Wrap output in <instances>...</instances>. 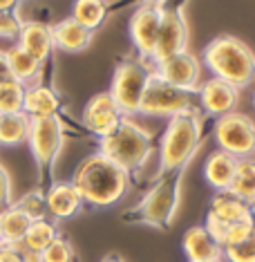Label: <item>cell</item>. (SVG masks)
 Wrapping results in <instances>:
<instances>
[{"label": "cell", "mask_w": 255, "mask_h": 262, "mask_svg": "<svg viewBox=\"0 0 255 262\" xmlns=\"http://www.w3.org/2000/svg\"><path fill=\"white\" fill-rule=\"evenodd\" d=\"M226 193H230L233 198L242 200L244 204H255V155L253 157H242L237 159L233 180Z\"/></svg>", "instance_id": "obj_22"}, {"label": "cell", "mask_w": 255, "mask_h": 262, "mask_svg": "<svg viewBox=\"0 0 255 262\" xmlns=\"http://www.w3.org/2000/svg\"><path fill=\"white\" fill-rule=\"evenodd\" d=\"M161 14H164V5L141 3L130 16V27H128L130 40H132L134 50L139 52L141 61H152V56H155Z\"/></svg>", "instance_id": "obj_10"}, {"label": "cell", "mask_w": 255, "mask_h": 262, "mask_svg": "<svg viewBox=\"0 0 255 262\" xmlns=\"http://www.w3.org/2000/svg\"><path fill=\"white\" fill-rule=\"evenodd\" d=\"M58 108H61V99H58V94L50 85H27L22 112L29 119L56 117Z\"/></svg>", "instance_id": "obj_20"}, {"label": "cell", "mask_w": 255, "mask_h": 262, "mask_svg": "<svg viewBox=\"0 0 255 262\" xmlns=\"http://www.w3.org/2000/svg\"><path fill=\"white\" fill-rule=\"evenodd\" d=\"M204 65L213 72L215 79L230 83L233 88L251 85L255 79V54L244 40L230 34L213 38L204 50Z\"/></svg>", "instance_id": "obj_2"}, {"label": "cell", "mask_w": 255, "mask_h": 262, "mask_svg": "<svg viewBox=\"0 0 255 262\" xmlns=\"http://www.w3.org/2000/svg\"><path fill=\"white\" fill-rule=\"evenodd\" d=\"M188 45V25L183 18L181 9L164 7L161 25H159V38L155 47V56L152 63H159L168 56H175L179 52H186Z\"/></svg>", "instance_id": "obj_14"}, {"label": "cell", "mask_w": 255, "mask_h": 262, "mask_svg": "<svg viewBox=\"0 0 255 262\" xmlns=\"http://www.w3.org/2000/svg\"><path fill=\"white\" fill-rule=\"evenodd\" d=\"M222 251L228 262H255V233L237 244L224 247Z\"/></svg>", "instance_id": "obj_30"}, {"label": "cell", "mask_w": 255, "mask_h": 262, "mask_svg": "<svg viewBox=\"0 0 255 262\" xmlns=\"http://www.w3.org/2000/svg\"><path fill=\"white\" fill-rule=\"evenodd\" d=\"M5 56H7L11 79L20 81L22 85H29V83L40 74V68H43V65L29 54V52L22 50L20 45H11L9 50H5Z\"/></svg>", "instance_id": "obj_23"}, {"label": "cell", "mask_w": 255, "mask_h": 262, "mask_svg": "<svg viewBox=\"0 0 255 262\" xmlns=\"http://www.w3.org/2000/svg\"><path fill=\"white\" fill-rule=\"evenodd\" d=\"M29 126L32 119L25 112H16V115H0V146L14 148L27 141Z\"/></svg>", "instance_id": "obj_24"}, {"label": "cell", "mask_w": 255, "mask_h": 262, "mask_svg": "<svg viewBox=\"0 0 255 262\" xmlns=\"http://www.w3.org/2000/svg\"><path fill=\"white\" fill-rule=\"evenodd\" d=\"M47 213L54 220H69L81 211L83 198L72 182H54L45 193Z\"/></svg>", "instance_id": "obj_17"}, {"label": "cell", "mask_w": 255, "mask_h": 262, "mask_svg": "<svg viewBox=\"0 0 255 262\" xmlns=\"http://www.w3.org/2000/svg\"><path fill=\"white\" fill-rule=\"evenodd\" d=\"M150 79V70L144 61H134V58H126L114 68L112 74V85H110V97L114 99L119 110L123 117L139 115L141 97H144L146 83Z\"/></svg>", "instance_id": "obj_6"}, {"label": "cell", "mask_w": 255, "mask_h": 262, "mask_svg": "<svg viewBox=\"0 0 255 262\" xmlns=\"http://www.w3.org/2000/svg\"><path fill=\"white\" fill-rule=\"evenodd\" d=\"M155 74H159L164 81L170 85L179 88V90L193 92L199 88V76H201V61L191 52H179L175 56H168L164 61L155 63Z\"/></svg>", "instance_id": "obj_13"}, {"label": "cell", "mask_w": 255, "mask_h": 262, "mask_svg": "<svg viewBox=\"0 0 255 262\" xmlns=\"http://www.w3.org/2000/svg\"><path fill=\"white\" fill-rule=\"evenodd\" d=\"M72 18L85 29H99L108 18V3L105 0H74Z\"/></svg>", "instance_id": "obj_26"}, {"label": "cell", "mask_w": 255, "mask_h": 262, "mask_svg": "<svg viewBox=\"0 0 255 262\" xmlns=\"http://www.w3.org/2000/svg\"><path fill=\"white\" fill-rule=\"evenodd\" d=\"M56 237H58L56 224L45 217V220H36V222L29 224V229H27V233H25V237H22L20 244L27 249V251L43 253Z\"/></svg>", "instance_id": "obj_27"}, {"label": "cell", "mask_w": 255, "mask_h": 262, "mask_svg": "<svg viewBox=\"0 0 255 262\" xmlns=\"http://www.w3.org/2000/svg\"><path fill=\"white\" fill-rule=\"evenodd\" d=\"M20 0H0V9H16Z\"/></svg>", "instance_id": "obj_36"}, {"label": "cell", "mask_w": 255, "mask_h": 262, "mask_svg": "<svg viewBox=\"0 0 255 262\" xmlns=\"http://www.w3.org/2000/svg\"><path fill=\"white\" fill-rule=\"evenodd\" d=\"M246 220H255L251 206L244 204L242 200L233 198L230 193H217L211 202L204 226L215 240H219L228 226H233L237 222H246Z\"/></svg>", "instance_id": "obj_12"}, {"label": "cell", "mask_w": 255, "mask_h": 262, "mask_svg": "<svg viewBox=\"0 0 255 262\" xmlns=\"http://www.w3.org/2000/svg\"><path fill=\"white\" fill-rule=\"evenodd\" d=\"M72 258H74L72 244L61 235H58L43 253H40V260L43 262H72Z\"/></svg>", "instance_id": "obj_32"}, {"label": "cell", "mask_w": 255, "mask_h": 262, "mask_svg": "<svg viewBox=\"0 0 255 262\" xmlns=\"http://www.w3.org/2000/svg\"><path fill=\"white\" fill-rule=\"evenodd\" d=\"M27 144L40 168H47V166L54 164L65 144L63 123L58 119V115L45 117V119H32Z\"/></svg>", "instance_id": "obj_9"}, {"label": "cell", "mask_w": 255, "mask_h": 262, "mask_svg": "<svg viewBox=\"0 0 255 262\" xmlns=\"http://www.w3.org/2000/svg\"><path fill=\"white\" fill-rule=\"evenodd\" d=\"M197 92H199L201 108L211 117L228 115V112H233L237 108V101H240V90L226 81L215 79V76L204 81V85H199Z\"/></svg>", "instance_id": "obj_15"}, {"label": "cell", "mask_w": 255, "mask_h": 262, "mask_svg": "<svg viewBox=\"0 0 255 262\" xmlns=\"http://www.w3.org/2000/svg\"><path fill=\"white\" fill-rule=\"evenodd\" d=\"M237 166V157L224 152V150H215L206 157L204 164V180L208 182V186H213L217 193H226L233 180V172Z\"/></svg>", "instance_id": "obj_21"}, {"label": "cell", "mask_w": 255, "mask_h": 262, "mask_svg": "<svg viewBox=\"0 0 255 262\" xmlns=\"http://www.w3.org/2000/svg\"><path fill=\"white\" fill-rule=\"evenodd\" d=\"M253 105H255V94H253Z\"/></svg>", "instance_id": "obj_39"}, {"label": "cell", "mask_w": 255, "mask_h": 262, "mask_svg": "<svg viewBox=\"0 0 255 262\" xmlns=\"http://www.w3.org/2000/svg\"><path fill=\"white\" fill-rule=\"evenodd\" d=\"M94 32L79 25L72 16L69 18L58 20L56 25H52V38H54V47L67 54H79V52L87 50L92 43Z\"/></svg>", "instance_id": "obj_19"}, {"label": "cell", "mask_w": 255, "mask_h": 262, "mask_svg": "<svg viewBox=\"0 0 255 262\" xmlns=\"http://www.w3.org/2000/svg\"><path fill=\"white\" fill-rule=\"evenodd\" d=\"M141 3H150V5H164V0H141Z\"/></svg>", "instance_id": "obj_38"}, {"label": "cell", "mask_w": 255, "mask_h": 262, "mask_svg": "<svg viewBox=\"0 0 255 262\" xmlns=\"http://www.w3.org/2000/svg\"><path fill=\"white\" fill-rule=\"evenodd\" d=\"M22 20L16 9H0V38L5 40H18L22 29Z\"/></svg>", "instance_id": "obj_31"}, {"label": "cell", "mask_w": 255, "mask_h": 262, "mask_svg": "<svg viewBox=\"0 0 255 262\" xmlns=\"http://www.w3.org/2000/svg\"><path fill=\"white\" fill-rule=\"evenodd\" d=\"M11 72H9V65H7V56H5V50H0V83L9 81Z\"/></svg>", "instance_id": "obj_35"}, {"label": "cell", "mask_w": 255, "mask_h": 262, "mask_svg": "<svg viewBox=\"0 0 255 262\" xmlns=\"http://www.w3.org/2000/svg\"><path fill=\"white\" fill-rule=\"evenodd\" d=\"M0 242H3V235H0Z\"/></svg>", "instance_id": "obj_40"}, {"label": "cell", "mask_w": 255, "mask_h": 262, "mask_svg": "<svg viewBox=\"0 0 255 262\" xmlns=\"http://www.w3.org/2000/svg\"><path fill=\"white\" fill-rule=\"evenodd\" d=\"M193 99L191 92L179 90V88L170 85L168 81H164L159 74L150 72V79L146 83L144 97H141L139 112L150 117H177L193 112Z\"/></svg>", "instance_id": "obj_7"}, {"label": "cell", "mask_w": 255, "mask_h": 262, "mask_svg": "<svg viewBox=\"0 0 255 262\" xmlns=\"http://www.w3.org/2000/svg\"><path fill=\"white\" fill-rule=\"evenodd\" d=\"M99 152L132 172L141 168L152 152V135L130 117H123L121 126L105 139L99 141Z\"/></svg>", "instance_id": "obj_4"}, {"label": "cell", "mask_w": 255, "mask_h": 262, "mask_svg": "<svg viewBox=\"0 0 255 262\" xmlns=\"http://www.w3.org/2000/svg\"><path fill=\"white\" fill-rule=\"evenodd\" d=\"M0 262H25V249H22V244L0 242Z\"/></svg>", "instance_id": "obj_34"}, {"label": "cell", "mask_w": 255, "mask_h": 262, "mask_svg": "<svg viewBox=\"0 0 255 262\" xmlns=\"http://www.w3.org/2000/svg\"><path fill=\"white\" fill-rule=\"evenodd\" d=\"M72 184L81 193L83 204H90L94 208H110L126 198L130 188V172L105 155L94 152L76 166Z\"/></svg>", "instance_id": "obj_1"}, {"label": "cell", "mask_w": 255, "mask_h": 262, "mask_svg": "<svg viewBox=\"0 0 255 262\" xmlns=\"http://www.w3.org/2000/svg\"><path fill=\"white\" fill-rule=\"evenodd\" d=\"M219 150L233 155V157H253L255 155V121L244 112H228L217 117L213 128Z\"/></svg>", "instance_id": "obj_8"}, {"label": "cell", "mask_w": 255, "mask_h": 262, "mask_svg": "<svg viewBox=\"0 0 255 262\" xmlns=\"http://www.w3.org/2000/svg\"><path fill=\"white\" fill-rule=\"evenodd\" d=\"M101 262H126V260H123L121 255H117V253H110V255H105Z\"/></svg>", "instance_id": "obj_37"}, {"label": "cell", "mask_w": 255, "mask_h": 262, "mask_svg": "<svg viewBox=\"0 0 255 262\" xmlns=\"http://www.w3.org/2000/svg\"><path fill=\"white\" fill-rule=\"evenodd\" d=\"M11 193H14V188H11V175L7 172V168L0 164V211H5L7 206L14 204Z\"/></svg>", "instance_id": "obj_33"}, {"label": "cell", "mask_w": 255, "mask_h": 262, "mask_svg": "<svg viewBox=\"0 0 255 262\" xmlns=\"http://www.w3.org/2000/svg\"><path fill=\"white\" fill-rule=\"evenodd\" d=\"M16 45H20L25 52H29L36 61L43 65L54 52V38H52V25H45L40 20H25L18 34Z\"/></svg>", "instance_id": "obj_18"}, {"label": "cell", "mask_w": 255, "mask_h": 262, "mask_svg": "<svg viewBox=\"0 0 255 262\" xmlns=\"http://www.w3.org/2000/svg\"><path fill=\"white\" fill-rule=\"evenodd\" d=\"M121 121H123V112L119 110V105L110 97V92L94 94L85 103V108H83V126L87 128V133H92L99 139L110 137L121 126Z\"/></svg>", "instance_id": "obj_11"}, {"label": "cell", "mask_w": 255, "mask_h": 262, "mask_svg": "<svg viewBox=\"0 0 255 262\" xmlns=\"http://www.w3.org/2000/svg\"><path fill=\"white\" fill-rule=\"evenodd\" d=\"M25 90H27V85H22V83L16 79L0 83V115H16V112H22Z\"/></svg>", "instance_id": "obj_28"}, {"label": "cell", "mask_w": 255, "mask_h": 262, "mask_svg": "<svg viewBox=\"0 0 255 262\" xmlns=\"http://www.w3.org/2000/svg\"><path fill=\"white\" fill-rule=\"evenodd\" d=\"M201 141V115L197 110L168 119L161 148H159V168L161 172H173L186 168L195 157Z\"/></svg>", "instance_id": "obj_3"}, {"label": "cell", "mask_w": 255, "mask_h": 262, "mask_svg": "<svg viewBox=\"0 0 255 262\" xmlns=\"http://www.w3.org/2000/svg\"><path fill=\"white\" fill-rule=\"evenodd\" d=\"M25 215L36 222V220H45L47 217V204H45V193L43 190H29L27 195H22L18 202H14Z\"/></svg>", "instance_id": "obj_29"}, {"label": "cell", "mask_w": 255, "mask_h": 262, "mask_svg": "<svg viewBox=\"0 0 255 262\" xmlns=\"http://www.w3.org/2000/svg\"><path fill=\"white\" fill-rule=\"evenodd\" d=\"M181 247L186 253L188 262H222L224 251L219 247V242L213 237L206 226H191L181 237Z\"/></svg>", "instance_id": "obj_16"}, {"label": "cell", "mask_w": 255, "mask_h": 262, "mask_svg": "<svg viewBox=\"0 0 255 262\" xmlns=\"http://www.w3.org/2000/svg\"><path fill=\"white\" fill-rule=\"evenodd\" d=\"M183 170L164 172V177L144 195V200L137 204V208L130 211L137 222L148 226H170L175 220V213L179 208L181 200V182H183Z\"/></svg>", "instance_id": "obj_5"}, {"label": "cell", "mask_w": 255, "mask_h": 262, "mask_svg": "<svg viewBox=\"0 0 255 262\" xmlns=\"http://www.w3.org/2000/svg\"><path fill=\"white\" fill-rule=\"evenodd\" d=\"M29 224V220L25 213L20 211L16 204L7 206L5 211H0V235H3V242H9V244H20L22 237H25Z\"/></svg>", "instance_id": "obj_25"}]
</instances>
